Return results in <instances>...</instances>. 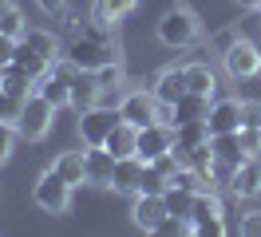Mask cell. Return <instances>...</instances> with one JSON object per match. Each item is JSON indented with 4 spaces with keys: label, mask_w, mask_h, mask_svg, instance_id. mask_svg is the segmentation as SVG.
<instances>
[{
    "label": "cell",
    "mask_w": 261,
    "mask_h": 237,
    "mask_svg": "<svg viewBox=\"0 0 261 237\" xmlns=\"http://www.w3.org/2000/svg\"><path fill=\"white\" fill-rule=\"evenodd\" d=\"M56 111H60V107H51V103H48V99H44L40 91H32L28 99H24V107H20V119H16L20 139H28V142L48 139V135H51V123H56Z\"/></svg>",
    "instance_id": "cell-1"
},
{
    "label": "cell",
    "mask_w": 261,
    "mask_h": 237,
    "mask_svg": "<svg viewBox=\"0 0 261 237\" xmlns=\"http://www.w3.org/2000/svg\"><path fill=\"white\" fill-rule=\"evenodd\" d=\"M154 32H159V40L166 47H194L198 36H202V24H198V16L190 8H170L154 24Z\"/></svg>",
    "instance_id": "cell-2"
},
{
    "label": "cell",
    "mask_w": 261,
    "mask_h": 237,
    "mask_svg": "<svg viewBox=\"0 0 261 237\" xmlns=\"http://www.w3.org/2000/svg\"><path fill=\"white\" fill-rule=\"evenodd\" d=\"M119 51H115V44H103V40H95V36H71V44H64V60H71L80 71H99L107 60H115Z\"/></svg>",
    "instance_id": "cell-3"
},
{
    "label": "cell",
    "mask_w": 261,
    "mask_h": 237,
    "mask_svg": "<svg viewBox=\"0 0 261 237\" xmlns=\"http://www.w3.org/2000/svg\"><path fill=\"white\" fill-rule=\"evenodd\" d=\"M71 182L67 178H60L56 170H44L40 178H36L32 186V202L44 209V214H67V205H71Z\"/></svg>",
    "instance_id": "cell-4"
},
{
    "label": "cell",
    "mask_w": 261,
    "mask_h": 237,
    "mask_svg": "<svg viewBox=\"0 0 261 237\" xmlns=\"http://www.w3.org/2000/svg\"><path fill=\"white\" fill-rule=\"evenodd\" d=\"M222 67H226L233 79H253L261 71V51L253 40L245 36H233L226 47H222Z\"/></svg>",
    "instance_id": "cell-5"
},
{
    "label": "cell",
    "mask_w": 261,
    "mask_h": 237,
    "mask_svg": "<svg viewBox=\"0 0 261 237\" xmlns=\"http://www.w3.org/2000/svg\"><path fill=\"white\" fill-rule=\"evenodd\" d=\"M119 115L135 126H150V123H163V103H159L154 87L150 91H127L119 99Z\"/></svg>",
    "instance_id": "cell-6"
},
{
    "label": "cell",
    "mask_w": 261,
    "mask_h": 237,
    "mask_svg": "<svg viewBox=\"0 0 261 237\" xmlns=\"http://www.w3.org/2000/svg\"><path fill=\"white\" fill-rule=\"evenodd\" d=\"M119 107H91L80 115V139L83 146H103L107 142V135H111L115 126H119Z\"/></svg>",
    "instance_id": "cell-7"
},
{
    "label": "cell",
    "mask_w": 261,
    "mask_h": 237,
    "mask_svg": "<svg viewBox=\"0 0 261 237\" xmlns=\"http://www.w3.org/2000/svg\"><path fill=\"white\" fill-rule=\"evenodd\" d=\"M174 150V123H150L139 126V158L143 162H154L159 154Z\"/></svg>",
    "instance_id": "cell-8"
},
{
    "label": "cell",
    "mask_w": 261,
    "mask_h": 237,
    "mask_svg": "<svg viewBox=\"0 0 261 237\" xmlns=\"http://www.w3.org/2000/svg\"><path fill=\"white\" fill-rule=\"evenodd\" d=\"M210 135H229V130H242V99H214L210 115H206Z\"/></svg>",
    "instance_id": "cell-9"
},
{
    "label": "cell",
    "mask_w": 261,
    "mask_h": 237,
    "mask_svg": "<svg viewBox=\"0 0 261 237\" xmlns=\"http://www.w3.org/2000/svg\"><path fill=\"white\" fill-rule=\"evenodd\" d=\"M130 218H135V225H139V229L154 233V229H159V221L166 218V198H163V194H135Z\"/></svg>",
    "instance_id": "cell-10"
},
{
    "label": "cell",
    "mask_w": 261,
    "mask_h": 237,
    "mask_svg": "<svg viewBox=\"0 0 261 237\" xmlns=\"http://www.w3.org/2000/svg\"><path fill=\"white\" fill-rule=\"evenodd\" d=\"M186 91H190V87H186V67H182V63H170V67L159 71V79H154V95H159V103L174 107Z\"/></svg>",
    "instance_id": "cell-11"
},
{
    "label": "cell",
    "mask_w": 261,
    "mask_h": 237,
    "mask_svg": "<svg viewBox=\"0 0 261 237\" xmlns=\"http://www.w3.org/2000/svg\"><path fill=\"white\" fill-rule=\"evenodd\" d=\"M83 158H87V182H91V186H107V190H111L115 162H119V158H115L107 146H87Z\"/></svg>",
    "instance_id": "cell-12"
},
{
    "label": "cell",
    "mask_w": 261,
    "mask_h": 237,
    "mask_svg": "<svg viewBox=\"0 0 261 237\" xmlns=\"http://www.w3.org/2000/svg\"><path fill=\"white\" fill-rule=\"evenodd\" d=\"M99 99H103V87H99V79L91 75V71H75V79H71V103H67V107L83 115V111L99 107Z\"/></svg>",
    "instance_id": "cell-13"
},
{
    "label": "cell",
    "mask_w": 261,
    "mask_h": 237,
    "mask_svg": "<svg viewBox=\"0 0 261 237\" xmlns=\"http://www.w3.org/2000/svg\"><path fill=\"white\" fill-rule=\"evenodd\" d=\"M226 218V202H222V190H202L194 198V209H190V233L206 221H218Z\"/></svg>",
    "instance_id": "cell-14"
},
{
    "label": "cell",
    "mask_w": 261,
    "mask_h": 237,
    "mask_svg": "<svg viewBox=\"0 0 261 237\" xmlns=\"http://www.w3.org/2000/svg\"><path fill=\"white\" fill-rule=\"evenodd\" d=\"M229 194H233V198H257L261 194V158H245L242 166L233 170Z\"/></svg>",
    "instance_id": "cell-15"
},
{
    "label": "cell",
    "mask_w": 261,
    "mask_h": 237,
    "mask_svg": "<svg viewBox=\"0 0 261 237\" xmlns=\"http://www.w3.org/2000/svg\"><path fill=\"white\" fill-rule=\"evenodd\" d=\"M143 158L139 154H127L115 162V178H111V190L115 194H139V178H143Z\"/></svg>",
    "instance_id": "cell-16"
},
{
    "label": "cell",
    "mask_w": 261,
    "mask_h": 237,
    "mask_svg": "<svg viewBox=\"0 0 261 237\" xmlns=\"http://www.w3.org/2000/svg\"><path fill=\"white\" fill-rule=\"evenodd\" d=\"M210 150H214V158H218V162H226V166H233V170H238L245 158H249L238 130H229V135H210Z\"/></svg>",
    "instance_id": "cell-17"
},
{
    "label": "cell",
    "mask_w": 261,
    "mask_h": 237,
    "mask_svg": "<svg viewBox=\"0 0 261 237\" xmlns=\"http://www.w3.org/2000/svg\"><path fill=\"white\" fill-rule=\"evenodd\" d=\"M210 103H214L210 95L186 91V95H182V99H178V103L170 107V111H174V119H170V123L178 126V123H194V119H206V115H210Z\"/></svg>",
    "instance_id": "cell-18"
},
{
    "label": "cell",
    "mask_w": 261,
    "mask_h": 237,
    "mask_svg": "<svg viewBox=\"0 0 261 237\" xmlns=\"http://www.w3.org/2000/svg\"><path fill=\"white\" fill-rule=\"evenodd\" d=\"M107 150H111L115 158H127V154H139V126L127 123V119H119V126H115L111 135H107V142H103Z\"/></svg>",
    "instance_id": "cell-19"
},
{
    "label": "cell",
    "mask_w": 261,
    "mask_h": 237,
    "mask_svg": "<svg viewBox=\"0 0 261 237\" xmlns=\"http://www.w3.org/2000/svg\"><path fill=\"white\" fill-rule=\"evenodd\" d=\"M20 40L32 47L36 56H44V60H51V63L64 60V44H60V36H51L48 28H28L24 36H20Z\"/></svg>",
    "instance_id": "cell-20"
},
{
    "label": "cell",
    "mask_w": 261,
    "mask_h": 237,
    "mask_svg": "<svg viewBox=\"0 0 261 237\" xmlns=\"http://www.w3.org/2000/svg\"><path fill=\"white\" fill-rule=\"evenodd\" d=\"M51 170L60 178H67L71 186H83L87 182V158H83V150H64V154H56Z\"/></svg>",
    "instance_id": "cell-21"
},
{
    "label": "cell",
    "mask_w": 261,
    "mask_h": 237,
    "mask_svg": "<svg viewBox=\"0 0 261 237\" xmlns=\"http://www.w3.org/2000/svg\"><path fill=\"white\" fill-rule=\"evenodd\" d=\"M210 142V126L206 119H194V123H178L174 126V150H194V146H206Z\"/></svg>",
    "instance_id": "cell-22"
},
{
    "label": "cell",
    "mask_w": 261,
    "mask_h": 237,
    "mask_svg": "<svg viewBox=\"0 0 261 237\" xmlns=\"http://www.w3.org/2000/svg\"><path fill=\"white\" fill-rule=\"evenodd\" d=\"M12 63H16V67L24 71V75H32L36 83H40V79H44V75L51 71V60L36 56V51H32L28 44H24V40H16V56H12Z\"/></svg>",
    "instance_id": "cell-23"
},
{
    "label": "cell",
    "mask_w": 261,
    "mask_h": 237,
    "mask_svg": "<svg viewBox=\"0 0 261 237\" xmlns=\"http://www.w3.org/2000/svg\"><path fill=\"white\" fill-rule=\"evenodd\" d=\"M135 4H139V0H95V20L99 24H107V28H115V24H119V20H127L130 12H135Z\"/></svg>",
    "instance_id": "cell-24"
},
{
    "label": "cell",
    "mask_w": 261,
    "mask_h": 237,
    "mask_svg": "<svg viewBox=\"0 0 261 237\" xmlns=\"http://www.w3.org/2000/svg\"><path fill=\"white\" fill-rule=\"evenodd\" d=\"M186 87L214 99V91H218V75H214V67H210V63H186Z\"/></svg>",
    "instance_id": "cell-25"
},
{
    "label": "cell",
    "mask_w": 261,
    "mask_h": 237,
    "mask_svg": "<svg viewBox=\"0 0 261 237\" xmlns=\"http://www.w3.org/2000/svg\"><path fill=\"white\" fill-rule=\"evenodd\" d=\"M0 87H4V91H12L16 99H28V95L36 91V79L24 75L16 63H8V67H0Z\"/></svg>",
    "instance_id": "cell-26"
},
{
    "label": "cell",
    "mask_w": 261,
    "mask_h": 237,
    "mask_svg": "<svg viewBox=\"0 0 261 237\" xmlns=\"http://www.w3.org/2000/svg\"><path fill=\"white\" fill-rule=\"evenodd\" d=\"M166 214H178V218H190V209H194V198L190 190H178V186H166Z\"/></svg>",
    "instance_id": "cell-27"
},
{
    "label": "cell",
    "mask_w": 261,
    "mask_h": 237,
    "mask_svg": "<svg viewBox=\"0 0 261 237\" xmlns=\"http://www.w3.org/2000/svg\"><path fill=\"white\" fill-rule=\"evenodd\" d=\"M0 32H4V36H12V40H20V36L28 32V20H24V12H20L16 4H8V8L0 12Z\"/></svg>",
    "instance_id": "cell-28"
},
{
    "label": "cell",
    "mask_w": 261,
    "mask_h": 237,
    "mask_svg": "<svg viewBox=\"0 0 261 237\" xmlns=\"http://www.w3.org/2000/svg\"><path fill=\"white\" fill-rule=\"evenodd\" d=\"M91 75L99 79V87H103V91H111V87H119V83H123V75H127V71H123V60L115 56V60H107L99 71H91Z\"/></svg>",
    "instance_id": "cell-29"
},
{
    "label": "cell",
    "mask_w": 261,
    "mask_h": 237,
    "mask_svg": "<svg viewBox=\"0 0 261 237\" xmlns=\"http://www.w3.org/2000/svg\"><path fill=\"white\" fill-rule=\"evenodd\" d=\"M166 186H170V178L166 174H159L154 166H143V178H139V194H166Z\"/></svg>",
    "instance_id": "cell-30"
},
{
    "label": "cell",
    "mask_w": 261,
    "mask_h": 237,
    "mask_svg": "<svg viewBox=\"0 0 261 237\" xmlns=\"http://www.w3.org/2000/svg\"><path fill=\"white\" fill-rule=\"evenodd\" d=\"M154 233L163 237H178V233H190V218H178V214H166L163 221H159V229Z\"/></svg>",
    "instance_id": "cell-31"
},
{
    "label": "cell",
    "mask_w": 261,
    "mask_h": 237,
    "mask_svg": "<svg viewBox=\"0 0 261 237\" xmlns=\"http://www.w3.org/2000/svg\"><path fill=\"white\" fill-rule=\"evenodd\" d=\"M16 123H4V119H0V166H4V162H8V158H12V146H16Z\"/></svg>",
    "instance_id": "cell-32"
},
{
    "label": "cell",
    "mask_w": 261,
    "mask_h": 237,
    "mask_svg": "<svg viewBox=\"0 0 261 237\" xmlns=\"http://www.w3.org/2000/svg\"><path fill=\"white\" fill-rule=\"evenodd\" d=\"M20 107H24V99H16L12 91H4V87H0V119H4V123H16V119H20Z\"/></svg>",
    "instance_id": "cell-33"
},
{
    "label": "cell",
    "mask_w": 261,
    "mask_h": 237,
    "mask_svg": "<svg viewBox=\"0 0 261 237\" xmlns=\"http://www.w3.org/2000/svg\"><path fill=\"white\" fill-rule=\"evenodd\" d=\"M238 135H242L245 154H249V158H261V126H242Z\"/></svg>",
    "instance_id": "cell-34"
},
{
    "label": "cell",
    "mask_w": 261,
    "mask_h": 237,
    "mask_svg": "<svg viewBox=\"0 0 261 237\" xmlns=\"http://www.w3.org/2000/svg\"><path fill=\"white\" fill-rule=\"evenodd\" d=\"M150 166H154L159 174H166V178H174V174H178V166H182V158L174 154V150H166V154H159Z\"/></svg>",
    "instance_id": "cell-35"
},
{
    "label": "cell",
    "mask_w": 261,
    "mask_h": 237,
    "mask_svg": "<svg viewBox=\"0 0 261 237\" xmlns=\"http://www.w3.org/2000/svg\"><path fill=\"white\" fill-rule=\"evenodd\" d=\"M238 233H245V237H261V209H249V214H242V221H238Z\"/></svg>",
    "instance_id": "cell-36"
},
{
    "label": "cell",
    "mask_w": 261,
    "mask_h": 237,
    "mask_svg": "<svg viewBox=\"0 0 261 237\" xmlns=\"http://www.w3.org/2000/svg\"><path fill=\"white\" fill-rule=\"evenodd\" d=\"M242 126H261V103L257 99H242Z\"/></svg>",
    "instance_id": "cell-37"
},
{
    "label": "cell",
    "mask_w": 261,
    "mask_h": 237,
    "mask_svg": "<svg viewBox=\"0 0 261 237\" xmlns=\"http://www.w3.org/2000/svg\"><path fill=\"white\" fill-rule=\"evenodd\" d=\"M194 233H198V237H222V233H229V225H226V218H218V221H206V225H198Z\"/></svg>",
    "instance_id": "cell-38"
},
{
    "label": "cell",
    "mask_w": 261,
    "mask_h": 237,
    "mask_svg": "<svg viewBox=\"0 0 261 237\" xmlns=\"http://www.w3.org/2000/svg\"><path fill=\"white\" fill-rule=\"evenodd\" d=\"M12 56H16V40L0 32V67H8V63H12Z\"/></svg>",
    "instance_id": "cell-39"
},
{
    "label": "cell",
    "mask_w": 261,
    "mask_h": 237,
    "mask_svg": "<svg viewBox=\"0 0 261 237\" xmlns=\"http://www.w3.org/2000/svg\"><path fill=\"white\" fill-rule=\"evenodd\" d=\"M36 8L44 16H64L67 12V0H36Z\"/></svg>",
    "instance_id": "cell-40"
},
{
    "label": "cell",
    "mask_w": 261,
    "mask_h": 237,
    "mask_svg": "<svg viewBox=\"0 0 261 237\" xmlns=\"http://www.w3.org/2000/svg\"><path fill=\"white\" fill-rule=\"evenodd\" d=\"M238 4H242V8H249V12H257V8H261V0H238Z\"/></svg>",
    "instance_id": "cell-41"
},
{
    "label": "cell",
    "mask_w": 261,
    "mask_h": 237,
    "mask_svg": "<svg viewBox=\"0 0 261 237\" xmlns=\"http://www.w3.org/2000/svg\"><path fill=\"white\" fill-rule=\"evenodd\" d=\"M8 4H12V0H0V12H4V8H8Z\"/></svg>",
    "instance_id": "cell-42"
}]
</instances>
